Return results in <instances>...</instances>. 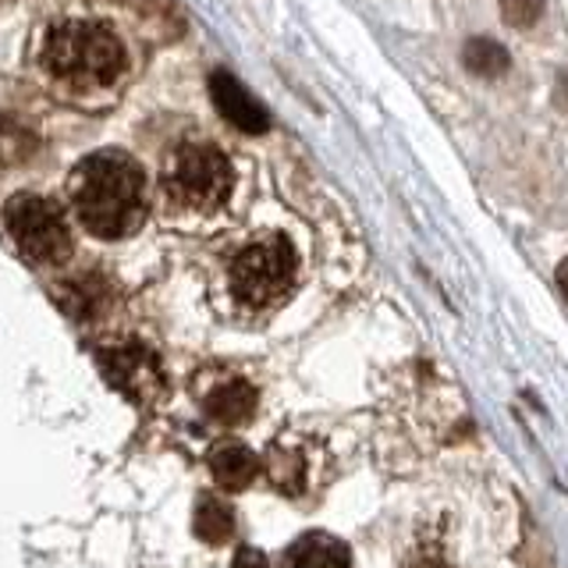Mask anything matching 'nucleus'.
<instances>
[{
    "label": "nucleus",
    "mask_w": 568,
    "mask_h": 568,
    "mask_svg": "<svg viewBox=\"0 0 568 568\" xmlns=\"http://www.w3.org/2000/svg\"><path fill=\"white\" fill-rule=\"evenodd\" d=\"M192 529H195V537H200L203 544L221 547V544L231 540V532H235V508H231L217 494H203L200 505H195Z\"/></svg>",
    "instance_id": "9b49d317"
},
{
    "label": "nucleus",
    "mask_w": 568,
    "mask_h": 568,
    "mask_svg": "<svg viewBox=\"0 0 568 568\" xmlns=\"http://www.w3.org/2000/svg\"><path fill=\"white\" fill-rule=\"evenodd\" d=\"M295 245L284 235H266L235 253V260L227 266V288L239 306L263 313L288 298V292L295 288Z\"/></svg>",
    "instance_id": "20e7f679"
},
{
    "label": "nucleus",
    "mask_w": 568,
    "mask_h": 568,
    "mask_svg": "<svg viewBox=\"0 0 568 568\" xmlns=\"http://www.w3.org/2000/svg\"><path fill=\"white\" fill-rule=\"evenodd\" d=\"M210 97H213V106L224 114V121H231L235 129H242L248 135H263L266 129H271V114H266V106L248 93L231 71H213Z\"/></svg>",
    "instance_id": "0eeeda50"
},
{
    "label": "nucleus",
    "mask_w": 568,
    "mask_h": 568,
    "mask_svg": "<svg viewBox=\"0 0 568 568\" xmlns=\"http://www.w3.org/2000/svg\"><path fill=\"white\" fill-rule=\"evenodd\" d=\"M43 64L53 79L71 89H100L121 79L124 47L103 22L71 18L47 32Z\"/></svg>",
    "instance_id": "f03ea898"
},
{
    "label": "nucleus",
    "mask_w": 568,
    "mask_h": 568,
    "mask_svg": "<svg viewBox=\"0 0 568 568\" xmlns=\"http://www.w3.org/2000/svg\"><path fill=\"white\" fill-rule=\"evenodd\" d=\"M210 473L224 490H245L260 476V458L245 448V444L227 440L221 448L210 452Z\"/></svg>",
    "instance_id": "9d476101"
},
{
    "label": "nucleus",
    "mask_w": 568,
    "mask_h": 568,
    "mask_svg": "<svg viewBox=\"0 0 568 568\" xmlns=\"http://www.w3.org/2000/svg\"><path fill=\"white\" fill-rule=\"evenodd\" d=\"M231 568H271V561H266L263 550H256V547H242L239 555H235V561H231Z\"/></svg>",
    "instance_id": "dca6fc26"
},
{
    "label": "nucleus",
    "mask_w": 568,
    "mask_h": 568,
    "mask_svg": "<svg viewBox=\"0 0 568 568\" xmlns=\"http://www.w3.org/2000/svg\"><path fill=\"white\" fill-rule=\"evenodd\" d=\"M68 200L93 239H129L146 221V171L129 153L100 150L71 174Z\"/></svg>",
    "instance_id": "f257e3e1"
},
{
    "label": "nucleus",
    "mask_w": 568,
    "mask_h": 568,
    "mask_svg": "<svg viewBox=\"0 0 568 568\" xmlns=\"http://www.w3.org/2000/svg\"><path fill=\"white\" fill-rule=\"evenodd\" d=\"M284 568H352V555L331 532H306L284 555Z\"/></svg>",
    "instance_id": "1a4fd4ad"
},
{
    "label": "nucleus",
    "mask_w": 568,
    "mask_h": 568,
    "mask_svg": "<svg viewBox=\"0 0 568 568\" xmlns=\"http://www.w3.org/2000/svg\"><path fill=\"white\" fill-rule=\"evenodd\" d=\"M4 235L29 266H61L71 256V227L64 210L36 192H18L0 213Z\"/></svg>",
    "instance_id": "39448f33"
},
{
    "label": "nucleus",
    "mask_w": 568,
    "mask_h": 568,
    "mask_svg": "<svg viewBox=\"0 0 568 568\" xmlns=\"http://www.w3.org/2000/svg\"><path fill=\"white\" fill-rule=\"evenodd\" d=\"M544 14V0H501V18L511 29H532Z\"/></svg>",
    "instance_id": "2eb2a0df"
},
{
    "label": "nucleus",
    "mask_w": 568,
    "mask_h": 568,
    "mask_svg": "<svg viewBox=\"0 0 568 568\" xmlns=\"http://www.w3.org/2000/svg\"><path fill=\"white\" fill-rule=\"evenodd\" d=\"M558 100H561V106L568 111V75L561 79V85H558Z\"/></svg>",
    "instance_id": "a211bd4d"
},
{
    "label": "nucleus",
    "mask_w": 568,
    "mask_h": 568,
    "mask_svg": "<svg viewBox=\"0 0 568 568\" xmlns=\"http://www.w3.org/2000/svg\"><path fill=\"white\" fill-rule=\"evenodd\" d=\"M555 277H558V292H561L565 302H568V260L558 263V274H555Z\"/></svg>",
    "instance_id": "f3484780"
},
{
    "label": "nucleus",
    "mask_w": 568,
    "mask_h": 568,
    "mask_svg": "<svg viewBox=\"0 0 568 568\" xmlns=\"http://www.w3.org/2000/svg\"><path fill=\"white\" fill-rule=\"evenodd\" d=\"M160 189L178 210L213 213L227 203L231 189H235V171H231V160L210 142H182L168 156Z\"/></svg>",
    "instance_id": "7ed1b4c3"
},
{
    "label": "nucleus",
    "mask_w": 568,
    "mask_h": 568,
    "mask_svg": "<svg viewBox=\"0 0 568 568\" xmlns=\"http://www.w3.org/2000/svg\"><path fill=\"white\" fill-rule=\"evenodd\" d=\"M97 366L124 398H132L139 405H153L164 395V369H160L156 352L139 342L100 345Z\"/></svg>",
    "instance_id": "423d86ee"
},
{
    "label": "nucleus",
    "mask_w": 568,
    "mask_h": 568,
    "mask_svg": "<svg viewBox=\"0 0 568 568\" xmlns=\"http://www.w3.org/2000/svg\"><path fill=\"white\" fill-rule=\"evenodd\" d=\"M106 295H111V288H103L100 277H89V274L64 284V306L79 320H93L103 310Z\"/></svg>",
    "instance_id": "ddd939ff"
},
{
    "label": "nucleus",
    "mask_w": 568,
    "mask_h": 568,
    "mask_svg": "<svg viewBox=\"0 0 568 568\" xmlns=\"http://www.w3.org/2000/svg\"><path fill=\"white\" fill-rule=\"evenodd\" d=\"M203 413L221 426H242L256 413V387L242 377L213 381L203 390Z\"/></svg>",
    "instance_id": "6e6552de"
},
{
    "label": "nucleus",
    "mask_w": 568,
    "mask_h": 568,
    "mask_svg": "<svg viewBox=\"0 0 568 568\" xmlns=\"http://www.w3.org/2000/svg\"><path fill=\"white\" fill-rule=\"evenodd\" d=\"M462 64H466V71H473L476 79H501L511 61H508V50L497 40L476 36V40H469L466 50H462Z\"/></svg>",
    "instance_id": "f8f14e48"
},
{
    "label": "nucleus",
    "mask_w": 568,
    "mask_h": 568,
    "mask_svg": "<svg viewBox=\"0 0 568 568\" xmlns=\"http://www.w3.org/2000/svg\"><path fill=\"white\" fill-rule=\"evenodd\" d=\"M266 469H271V479L284 494H298V487H302V458L295 452L274 448L271 462H266Z\"/></svg>",
    "instance_id": "4468645a"
}]
</instances>
